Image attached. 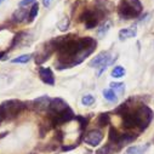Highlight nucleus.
Instances as JSON below:
<instances>
[{
    "instance_id": "obj_6",
    "label": "nucleus",
    "mask_w": 154,
    "mask_h": 154,
    "mask_svg": "<svg viewBox=\"0 0 154 154\" xmlns=\"http://www.w3.org/2000/svg\"><path fill=\"white\" fill-rule=\"evenodd\" d=\"M110 63H113L110 52L109 51H102L95 58H92L89 62V67H91V68H100L102 66H109Z\"/></svg>"
},
{
    "instance_id": "obj_26",
    "label": "nucleus",
    "mask_w": 154,
    "mask_h": 154,
    "mask_svg": "<svg viewBox=\"0 0 154 154\" xmlns=\"http://www.w3.org/2000/svg\"><path fill=\"white\" fill-rule=\"evenodd\" d=\"M109 86L112 90H115L119 94H124V91H125V84H123V83H110Z\"/></svg>"
},
{
    "instance_id": "obj_29",
    "label": "nucleus",
    "mask_w": 154,
    "mask_h": 154,
    "mask_svg": "<svg viewBox=\"0 0 154 154\" xmlns=\"http://www.w3.org/2000/svg\"><path fill=\"white\" fill-rule=\"evenodd\" d=\"M98 18H94V20H90V21H88L86 23H85V28L86 29H92V28H96L97 27V24H98Z\"/></svg>"
},
{
    "instance_id": "obj_19",
    "label": "nucleus",
    "mask_w": 154,
    "mask_h": 154,
    "mask_svg": "<svg viewBox=\"0 0 154 154\" xmlns=\"http://www.w3.org/2000/svg\"><path fill=\"white\" fill-rule=\"evenodd\" d=\"M148 147H149V144H146V146H132V147L128 148L126 154H144V152L147 150Z\"/></svg>"
},
{
    "instance_id": "obj_15",
    "label": "nucleus",
    "mask_w": 154,
    "mask_h": 154,
    "mask_svg": "<svg viewBox=\"0 0 154 154\" xmlns=\"http://www.w3.org/2000/svg\"><path fill=\"white\" fill-rule=\"evenodd\" d=\"M119 149H120L119 146H117V144H114V143H110V142H109L108 144L101 147V148L96 152V154H114L115 152H118Z\"/></svg>"
},
{
    "instance_id": "obj_16",
    "label": "nucleus",
    "mask_w": 154,
    "mask_h": 154,
    "mask_svg": "<svg viewBox=\"0 0 154 154\" xmlns=\"http://www.w3.org/2000/svg\"><path fill=\"white\" fill-rule=\"evenodd\" d=\"M136 138H137V136L132 135V134H120V137H119V141H118V146L122 148L123 146H126V144L134 142Z\"/></svg>"
},
{
    "instance_id": "obj_17",
    "label": "nucleus",
    "mask_w": 154,
    "mask_h": 154,
    "mask_svg": "<svg viewBox=\"0 0 154 154\" xmlns=\"http://www.w3.org/2000/svg\"><path fill=\"white\" fill-rule=\"evenodd\" d=\"M119 137H120V134L117 131V129L113 128V126H110V128H109V131H108V140H109V142L118 146Z\"/></svg>"
},
{
    "instance_id": "obj_24",
    "label": "nucleus",
    "mask_w": 154,
    "mask_h": 154,
    "mask_svg": "<svg viewBox=\"0 0 154 154\" xmlns=\"http://www.w3.org/2000/svg\"><path fill=\"white\" fill-rule=\"evenodd\" d=\"M32 57H33L32 54H26V55H21V56H18V57L14 58L11 62H12V63H28V62L32 60Z\"/></svg>"
},
{
    "instance_id": "obj_1",
    "label": "nucleus",
    "mask_w": 154,
    "mask_h": 154,
    "mask_svg": "<svg viewBox=\"0 0 154 154\" xmlns=\"http://www.w3.org/2000/svg\"><path fill=\"white\" fill-rule=\"evenodd\" d=\"M96 46L97 42L91 36L75 38L73 34H69L68 39L57 50L58 61L56 62V68L62 70L83 63L95 51Z\"/></svg>"
},
{
    "instance_id": "obj_10",
    "label": "nucleus",
    "mask_w": 154,
    "mask_h": 154,
    "mask_svg": "<svg viewBox=\"0 0 154 154\" xmlns=\"http://www.w3.org/2000/svg\"><path fill=\"white\" fill-rule=\"evenodd\" d=\"M51 100L49 96H40L35 98L33 102H32V108L35 110V112H45L49 109L50 107V103H51Z\"/></svg>"
},
{
    "instance_id": "obj_33",
    "label": "nucleus",
    "mask_w": 154,
    "mask_h": 154,
    "mask_svg": "<svg viewBox=\"0 0 154 154\" xmlns=\"http://www.w3.org/2000/svg\"><path fill=\"white\" fill-rule=\"evenodd\" d=\"M4 2H5V0H0V5H2V4L4 3Z\"/></svg>"
},
{
    "instance_id": "obj_22",
    "label": "nucleus",
    "mask_w": 154,
    "mask_h": 154,
    "mask_svg": "<svg viewBox=\"0 0 154 154\" xmlns=\"http://www.w3.org/2000/svg\"><path fill=\"white\" fill-rule=\"evenodd\" d=\"M38 12H39V4H38L36 2L32 5V8L29 9V15H28V22H33L34 21V18L36 17V15H38Z\"/></svg>"
},
{
    "instance_id": "obj_21",
    "label": "nucleus",
    "mask_w": 154,
    "mask_h": 154,
    "mask_svg": "<svg viewBox=\"0 0 154 154\" xmlns=\"http://www.w3.org/2000/svg\"><path fill=\"white\" fill-rule=\"evenodd\" d=\"M125 73H126V70H125L124 67H122V66H115V67L112 69L110 75L113 76V78H123V76L125 75Z\"/></svg>"
},
{
    "instance_id": "obj_4",
    "label": "nucleus",
    "mask_w": 154,
    "mask_h": 154,
    "mask_svg": "<svg viewBox=\"0 0 154 154\" xmlns=\"http://www.w3.org/2000/svg\"><path fill=\"white\" fill-rule=\"evenodd\" d=\"M135 113L137 115V119H138V123H140V131L146 130L148 128V125L150 124L153 117H154L152 109L148 106L142 104V106H140L135 109Z\"/></svg>"
},
{
    "instance_id": "obj_2",
    "label": "nucleus",
    "mask_w": 154,
    "mask_h": 154,
    "mask_svg": "<svg viewBox=\"0 0 154 154\" xmlns=\"http://www.w3.org/2000/svg\"><path fill=\"white\" fill-rule=\"evenodd\" d=\"M117 9L122 20H132L141 15L143 8L140 0H120Z\"/></svg>"
},
{
    "instance_id": "obj_8",
    "label": "nucleus",
    "mask_w": 154,
    "mask_h": 154,
    "mask_svg": "<svg viewBox=\"0 0 154 154\" xmlns=\"http://www.w3.org/2000/svg\"><path fill=\"white\" fill-rule=\"evenodd\" d=\"M69 106L68 103L60 98V97H56V98H52L51 100V103H50V107L48 109V113H49V117H54V115H57L60 113H62L63 110L68 109Z\"/></svg>"
},
{
    "instance_id": "obj_32",
    "label": "nucleus",
    "mask_w": 154,
    "mask_h": 154,
    "mask_svg": "<svg viewBox=\"0 0 154 154\" xmlns=\"http://www.w3.org/2000/svg\"><path fill=\"white\" fill-rule=\"evenodd\" d=\"M51 2H52V0H43V5L45 8H49L51 5Z\"/></svg>"
},
{
    "instance_id": "obj_28",
    "label": "nucleus",
    "mask_w": 154,
    "mask_h": 154,
    "mask_svg": "<svg viewBox=\"0 0 154 154\" xmlns=\"http://www.w3.org/2000/svg\"><path fill=\"white\" fill-rule=\"evenodd\" d=\"M68 27H69V18H68V17H64V18L58 23V28H60V30L66 32V30L68 29Z\"/></svg>"
},
{
    "instance_id": "obj_3",
    "label": "nucleus",
    "mask_w": 154,
    "mask_h": 154,
    "mask_svg": "<svg viewBox=\"0 0 154 154\" xmlns=\"http://www.w3.org/2000/svg\"><path fill=\"white\" fill-rule=\"evenodd\" d=\"M3 109V113L5 115V120H12L18 114H21L28 106L27 103L20 101V100H8L0 104Z\"/></svg>"
},
{
    "instance_id": "obj_20",
    "label": "nucleus",
    "mask_w": 154,
    "mask_h": 154,
    "mask_svg": "<svg viewBox=\"0 0 154 154\" xmlns=\"http://www.w3.org/2000/svg\"><path fill=\"white\" fill-rule=\"evenodd\" d=\"M102 94H103V97H104L107 101H109V102H117V101H118L117 94H115L114 90H112V89H104V90L102 91Z\"/></svg>"
},
{
    "instance_id": "obj_18",
    "label": "nucleus",
    "mask_w": 154,
    "mask_h": 154,
    "mask_svg": "<svg viewBox=\"0 0 154 154\" xmlns=\"http://www.w3.org/2000/svg\"><path fill=\"white\" fill-rule=\"evenodd\" d=\"M109 123H110L109 113H101L97 117V125L100 128H104V126L109 125Z\"/></svg>"
},
{
    "instance_id": "obj_7",
    "label": "nucleus",
    "mask_w": 154,
    "mask_h": 154,
    "mask_svg": "<svg viewBox=\"0 0 154 154\" xmlns=\"http://www.w3.org/2000/svg\"><path fill=\"white\" fill-rule=\"evenodd\" d=\"M54 52H55V49L51 46L50 42L45 43V44L39 49V51L35 54V57H34V58H35V63H36V64H43L45 61H48V60L50 58V56H51Z\"/></svg>"
},
{
    "instance_id": "obj_12",
    "label": "nucleus",
    "mask_w": 154,
    "mask_h": 154,
    "mask_svg": "<svg viewBox=\"0 0 154 154\" xmlns=\"http://www.w3.org/2000/svg\"><path fill=\"white\" fill-rule=\"evenodd\" d=\"M38 73L43 83L48 84V85H55V76L54 73L51 70V68H44V67H39L38 68Z\"/></svg>"
},
{
    "instance_id": "obj_9",
    "label": "nucleus",
    "mask_w": 154,
    "mask_h": 154,
    "mask_svg": "<svg viewBox=\"0 0 154 154\" xmlns=\"http://www.w3.org/2000/svg\"><path fill=\"white\" fill-rule=\"evenodd\" d=\"M122 118H123V128L124 129H126V130L138 129L140 130V123H138L135 110H129L128 113L122 115Z\"/></svg>"
},
{
    "instance_id": "obj_31",
    "label": "nucleus",
    "mask_w": 154,
    "mask_h": 154,
    "mask_svg": "<svg viewBox=\"0 0 154 154\" xmlns=\"http://www.w3.org/2000/svg\"><path fill=\"white\" fill-rule=\"evenodd\" d=\"M3 122H5V115H4V113H3L2 107H0V124H2Z\"/></svg>"
},
{
    "instance_id": "obj_25",
    "label": "nucleus",
    "mask_w": 154,
    "mask_h": 154,
    "mask_svg": "<svg viewBox=\"0 0 154 154\" xmlns=\"http://www.w3.org/2000/svg\"><path fill=\"white\" fill-rule=\"evenodd\" d=\"M95 101L96 100H95V97L92 95H85L82 98V104L85 106V107H90V106H92L95 103Z\"/></svg>"
},
{
    "instance_id": "obj_23",
    "label": "nucleus",
    "mask_w": 154,
    "mask_h": 154,
    "mask_svg": "<svg viewBox=\"0 0 154 154\" xmlns=\"http://www.w3.org/2000/svg\"><path fill=\"white\" fill-rule=\"evenodd\" d=\"M110 27H112V22H110V21H107L106 23L101 24V27L97 29V34H98V36H104V35L108 33V30L110 29Z\"/></svg>"
},
{
    "instance_id": "obj_5",
    "label": "nucleus",
    "mask_w": 154,
    "mask_h": 154,
    "mask_svg": "<svg viewBox=\"0 0 154 154\" xmlns=\"http://www.w3.org/2000/svg\"><path fill=\"white\" fill-rule=\"evenodd\" d=\"M75 119V114L74 112L70 109V107L66 110H63L62 113L57 114V115H54V117H49V120H50V124L52 126H60L64 123H68L70 120Z\"/></svg>"
},
{
    "instance_id": "obj_13",
    "label": "nucleus",
    "mask_w": 154,
    "mask_h": 154,
    "mask_svg": "<svg viewBox=\"0 0 154 154\" xmlns=\"http://www.w3.org/2000/svg\"><path fill=\"white\" fill-rule=\"evenodd\" d=\"M28 15H29V12H28L27 9H23V8L17 9V10L12 14L11 21H12L14 23H22V22H24V21L28 20Z\"/></svg>"
},
{
    "instance_id": "obj_11",
    "label": "nucleus",
    "mask_w": 154,
    "mask_h": 154,
    "mask_svg": "<svg viewBox=\"0 0 154 154\" xmlns=\"http://www.w3.org/2000/svg\"><path fill=\"white\" fill-rule=\"evenodd\" d=\"M102 140H103V134L100 130H91V131H89L86 134L85 138H84L85 143L91 146V147H97L102 142Z\"/></svg>"
},
{
    "instance_id": "obj_27",
    "label": "nucleus",
    "mask_w": 154,
    "mask_h": 154,
    "mask_svg": "<svg viewBox=\"0 0 154 154\" xmlns=\"http://www.w3.org/2000/svg\"><path fill=\"white\" fill-rule=\"evenodd\" d=\"M75 120L79 122V125H80V130L82 131L88 126V123H89V118L82 117V115H75Z\"/></svg>"
},
{
    "instance_id": "obj_14",
    "label": "nucleus",
    "mask_w": 154,
    "mask_h": 154,
    "mask_svg": "<svg viewBox=\"0 0 154 154\" xmlns=\"http://www.w3.org/2000/svg\"><path fill=\"white\" fill-rule=\"evenodd\" d=\"M137 34V29H136V26H132V27H129V28H124L119 32V39L122 42L126 40V39H130V38H134L136 36Z\"/></svg>"
},
{
    "instance_id": "obj_30",
    "label": "nucleus",
    "mask_w": 154,
    "mask_h": 154,
    "mask_svg": "<svg viewBox=\"0 0 154 154\" xmlns=\"http://www.w3.org/2000/svg\"><path fill=\"white\" fill-rule=\"evenodd\" d=\"M35 0H21L20 2V6H26V5H29V4H34Z\"/></svg>"
}]
</instances>
